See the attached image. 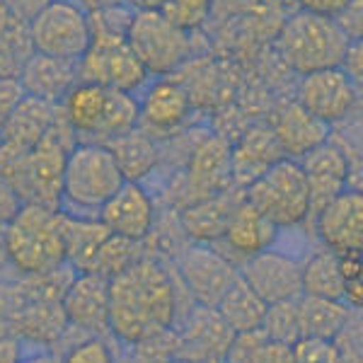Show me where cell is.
I'll list each match as a JSON object with an SVG mask.
<instances>
[{
  "mask_svg": "<svg viewBox=\"0 0 363 363\" xmlns=\"http://www.w3.org/2000/svg\"><path fill=\"white\" fill-rule=\"evenodd\" d=\"M177 286L157 259L140 257L109 279V332L136 344L177 322Z\"/></svg>",
  "mask_w": 363,
  "mask_h": 363,
  "instance_id": "1",
  "label": "cell"
},
{
  "mask_svg": "<svg viewBox=\"0 0 363 363\" xmlns=\"http://www.w3.org/2000/svg\"><path fill=\"white\" fill-rule=\"evenodd\" d=\"M75 145L73 128L66 124L58 104V116L46 136L22 155L0 157V174L13 184L25 203H42L61 208L63 199V169L70 148Z\"/></svg>",
  "mask_w": 363,
  "mask_h": 363,
  "instance_id": "2",
  "label": "cell"
},
{
  "mask_svg": "<svg viewBox=\"0 0 363 363\" xmlns=\"http://www.w3.org/2000/svg\"><path fill=\"white\" fill-rule=\"evenodd\" d=\"M58 104L66 124L80 138H99L104 143L138 126L136 95L97 83L78 80Z\"/></svg>",
  "mask_w": 363,
  "mask_h": 363,
  "instance_id": "3",
  "label": "cell"
},
{
  "mask_svg": "<svg viewBox=\"0 0 363 363\" xmlns=\"http://www.w3.org/2000/svg\"><path fill=\"white\" fill-rule=\"evenodd\" d=\"M8 257L20 274H42L66 264L63 211L42 203H22L5 225Z\"/></svg>",
  "mask_w": 363,
  "mask_h": 363,
  "instance_id": "4",
  "label": "cell"
},
{
  "mask_svg": "<svg viewBox=\"0 0 363 363\" xmlns=\"http://www.w3.org/2000/svg\"><path fill=\"white\" fill-rule=\"evenodd\" d=\"M124 174L104 143H75L63 169L61 211L80 218H97V211L124 184Z\"/></svg>",
  "mask_w": 363,
  "mask_h": 363,
  "instance_id": "5",
  "label": "cell"
},
{
  "mask_svg": "<svg viewBox=\"0 0 363 363\" xmlns=\"http://www.w3.org/2000/svg\"><path fill=\"white\" fill-rule=\"evenodd\" d=\"M349 42L351 39L335 20L301 10L291 15L281 29L279 51L298 75H308L315 70L342 66Z\"/></svg>",
  "mask_w": 363,
  "mask_h": 363,
  "instance_id": "6",
  "label": "cell"
},
{
  "mask_svg": "<svg viewBox=\"0 0 363 363\" xmlns=\"http://www.w3.org/2000/svg\"><path fill=\"white\" fill-rule=\"evenodd\" d=\"M245 199L279 230H294L310 218V189L301 162L281 157L245 186Z\"/></svg>",
  "mask_w": 363,
  "mask_h": 363,
  "instance_id": "7",
  "label": "cell"
},
{
  "mask_svg": "<svg viewBox=\"0 0 363 363\" xmlns=\"http://www.w3.org/2000/svg\"><path fill=\"white\" fill-rule=\"evenodd\" d=\"M90 46L78 58V80L97 83L112 90L136 95L150 80L148 70L138 61V56L126 44V37L112 32L90 17Z\"/></svg>",
  "mask_w": 363,
  "mask_h": 363,
  "instance_id": "8",
  "label": "cell"
},
{
  "mask_svg": "<svg viewBox=\"0 0 363 363\" xmlns=\"http://www.w3.org/2000/svg\"><path fill=\"white\" fill-rule=\"evenodd\" d=\"M126 44L150 78L172 75L191 56V34L174 27L160 10H136L126 29Z\"/></svg>",
  "mask_w": 363,
  "mask_h": 363,
  "instance_id": "9",
  "label": "cell"
},
{
  "mask_svg": "<svg viewBox=\"0 0 363 363\" xmlns=\"http://www.w3.org/2000/svg\"><path fill=\"white\" fill-rule=\"evenodd\" d=\"M27 27L34 51L66 61H78L92 37L90 10L75 0H49Z\"/></svg>",
  "mask_w": 363,
  "mask_h": 363,
  "instance_id": "10",
  "label": "cell"
},
{
  "mask_svg": "<svg viewBox=\"0 0 363 363\" xmlns=\"http://www.w3.org/2000/svg\"><path fill=\"white\" fill-rule=\"evenodd\" d=\"M359 99L361 85L342 66H337L303 75L296 102L325 124H337L354 114Z\"/></svg>",
  "mask_w": 363,
  "mask_h": 363,
  "instance_id": "11",
  "label": "cell"
},
{
  "mask_svg": "<svg viewBox=\"0 0 363 363\" xmlns=\"http://www.w3.org/2000/svg\"><path fill=\"white\" fill-rule=\"evenodd\" d=\"M233 186L230 148L223 138L206 136L191 145L189 160L184 169V191L174 194L177 206L196 201V199L218 194Z\"/></svg>",
  "mask_w": 363,
  "mask_h": 363,
  "instance_id": "12",
  "label": "cell"
},
{
  "mask_svg": "<svg viewBox=\"0 0 363 363\" xmlns=\"http://www.w3.org/2000/svg\"><path fill=\"white\" fill-rule=\"evenodd\" d=\"M179 279L189 291L191 301L201 306H216L228 286L240 277V267L220 255L213 245L199 242L179 257Z\"/></svg>",
  "mask_w": 363,
  "mask_h": 363,
  "instance_id": "13",
  "label": "cell"
},
{
  "mask_svg": "<svg viewBox=\"0 0 363 363\" xmlns=\"http://www.w3.org/2000/svg\"><path fill=\"white\" fill-rule=\"evenodd\" d=\"M235 339L233 327L223 320L216 306L194 303L182 318L179 330V361H225Z\"/></svg>",
  "mask_w": 363,
  "mask_h": 363,
  "instance_id": "14",
  "label": "cell"
},
{
  "mask_svg": "<svg viewBox=\"0 0 363 363\" xmlns=\"http://www.w3.org/2000/svg\"><path fill=\"white\" fill-rule=\"evenodd\" d=\"M191 114V97L179 83L165 78H155L145 83L143 97L138 99V128H143L150 138L177 136Z\"/></svg>",
  "mask_w": 363,
  "mask_h": 363,
  "instance_id": "15",
  "label": "cell"
},
{
  "mask_svg": "<svg viewBox=\"0 0 363 363\" xmlns=\"http://www.w3.org/2000/svg\"><path fill=\"white\" fill-rule=\"evenodd\" d=\"M240 277L257 291V296L267 306L279 301H291V298L303 294L301 262L272 247L247 257L240 264Z\"/></svg>",
  "mask_w": 363,
  "mask_h": 363,
  "instance_id": "16",
  "label": "cell"
},
{
  "mask_svg": "<svg viewBox=\"0 0 363 363\" xmlns=\"http://www.w3.org/2000/svg\"><path fill=\"white\" fill-rule=\"evenodd\" d=\"M301 167L306 172L310 189V218L318 216L335 196L349 189L351 184V162L344 148H339L332 138L320 143L310 153L301 157Z\"/></svg>",
  "mask_w": 363,
  "mask_h": 363,
  "instance_id": "17",
  "label": "cell"
},
{
  "mask_svg": "<svg viewBox=\"0 0 363 363\" xmlns=\"http://www.w3.org/2000/svg\"><path fill=\"white\" fill-rule=\"evenodd\" d=\"M68 325L78 327L87 335L109 332V279L99 274L80 272L70 279L61 298Z\"/></svg>",
  "mask_w": 363,
  "mask_h": 363,
  "instance_id": "18",
  "label": "cell"
},
{
  "mask_svg": "<svg viewBox=\"0 0 363 363\" xmlns=\"http://www.w3.org/2000/svg\"><path fill=\"white\" fill-rule=\"evenodd\" d=\"M318 235L327 250L354 255L363 247V196L361 189H344L315 216Z\"/></svg>",
  "mask_w": 363,
  "mask_h": 363,
  "instance_id": "19",
  "label": "cell"
},
{
  "mask_svg": "<svg viewBox=\"0 0 363 363\" xmlns=\"http://www.w3.org/2000/svg\"><path fill=\"white\" fill-rule=\"evenodd\" d=\"M97 218L116 235L145 240L155 225V203L140 182H124L99 206Z\"/></svg>",
  "mask_w": 363,
  "mask_h": 363,
  "instance_id": "20",
  "label": "cell"
},
{
  "mask_svg": "<svg viewBox=\"0 0 363 363\" xmlns=\"http://www.w3.org/2000/svg\"><path fill=\"white\" fill-rule=\"evenodd\" d=\"M58 116V102L27 95L15 104L0 126V157L22 155L39 143Z\"/></svg>",
  "mask_w": 363,
  "mask_h": 363,
  "instance_id": "21",
  "label": "cell"
},
{
  "mask_svg": "<svg viewBox=\"0 0 363 363\" xmlns=\"http://www.w3.org/2000/svg\"><path fill=\"white\" fill-rule=\"evenodd\" d=\"M279 233L281 230L267 216H262L247 199H242L238 203L235 213H233L230 223L225 228L223 238L211 245L235 264V259L245 262L247 257L257 255V252L274 247L279 240Z\"/></svg>",
  "mask_w": 363,
  "mask_h": 363,
  "instance_id": "22",
  "label": "cell"
},
{
  "mask_svg": "<svg viewBox=\"0 0 363 363\" xmlns=\"http://www.w3.org/2000/svg\"><path fill=\"white\" fill-rule=\"evenodd\" d=\"M245 199L242 186H230L218 194H211L196 201L186 203L179 208V228L191 238L194 242L211 245L216 240L223 238L228 223H230L233 213H235L238 203Z\"/></svg>",
  "mask_w": 363,
  "mask_h": 363,
  "instance_id": "23",
  "label": "cell"
},
{
  "mask_svg": "<svg viewBox=\"0 0 363 363\" xmlns=\"http://www.w3.org/2000/svg\"><path fill=\"white\" fill-rule=\"evenodd\" d=\"M269 128L284 157H294V160H301L303 155L330 138V124L320 121L298 102H281L274 109Z\"/></svg>",
  "mask_w": 363,
  "mask_h": 363,
  "instance_id": "24",
  "label": "cell"
},
{
  "mask_svg": "<svg viewBox=\"0 0 363 363\" xmlns=\"http://www.w3.org/2000/svg\"><path fill=\"white\" fill-rule=\"evenodd\" d=\"M17 80L27 95L42 97L46 102H61L63 95L78 83V61L32 51Z\"/></svg>",
  "mask_w": 363,
  "mask_h": 363,
  "instance_id": "25",
  "label": "cell"
},
{
  "mask_svg": "<svg viewBox=\"0 0 363 363\" xmlns=\"http://www.w3.org/2000/svg\"><path fill=\"white\" fill-rule=\"evenodd\" d=\"M281 153L277 138H274L269 126H255L240 138V143L230 150V167H233V182L238 186H247L252 179L259 177L264 169H269L277 160H281Z\"/></svg>",
  "mask_w": 363,
  "mask_h": 363,
  "instance_id": "26",
  "label": "cell"
},
{
  "mask_svg": "<svg viewBox=\"0 0 363 363\" xmlns=\"http://www.w3.org/2000/svg\"><path fill=\"white\" fill-rule=\"evenodd\" d=\"M10 322L22 339L51 344V347H56L68 327L61 301H22L20 298L15 313L10 315Z\"/></svg>",
  "mask_w": 363,
  "mask_h": 363,
  "instance_id": "27",
  "label": "cell"
},
{
  "mask_svg": "<svg viewBox=\"0 0 363 363\" xmlns=\"http://www.w3.org/2000/svg\"><path fill=\"white\" fill-rule=\"evenodd\" d=\"M104 145L114 155L126 182H143L155 172L157 162H160V150L155 145V138H150L138 126L121 133V136L104 140Z\"/></svg>",
  "mask_w": 363,
  "mask_h": 363,
  "instance_id": "28",
  "label": "cell"
},
{
  "mask_svg": "<svg viewBox=\"0 0 363 363\" xmlns=\"http://www.w3.org/2000/svg\"><path fill=\"white\" fill-rule=\"evenodd\" d=\"M109 228L99 218H80L63 211V240H66V264L75 274L92 272L95 257L109 235Z\"/></svg>",
  "mask_w": 363,
  "mask_h": 363,
  "instance_id": "29",
  "label": "cell"
},
{
  "mask_svg": "<svg viewBox=\"0 0 363 363\" xmlns=\"http://www.w3.org/2000/svg\"><path fill=\"white\" fill-rule=\"evenodd\" d=\"M298 325H301V337H322L335 339L354 315V308H349L344 301H332V298H318L301 294L296 298Z\"/></svg>",
  "mask_w": 363,
  "mask_h": 363,
  "instance_id": "30",
  "label": "cell"
},
{
  "mask_svg": "<svg viewBox=\"0 0 363 363\" xmlns=\"http://www.w3.org/2000/svg\"><path fill=\"white\" fill-rule=\"evenodd\" d=\"M216 310L223 315V320L233 327V332H250V330H259L262 322H264L267 313V303L257 296V291L245 281L242 277H238L228 286V291L220 296V301L216 303Z\"/></svg>",
  "mask_w": 363,
  "mask_h": 363,
  "instance_id": "31",
  "label": "cell"
},
{
  "mask_svg": "<svg viewBox=\"0 0 363 363\" xmlns=\"http://www.w3.org/2000/svg\"><path fill=\"white\" fill-rule=\"evenodd\" d=\"M301 289L306 296L344 301V281L337 252L325 247L310 255L306 264H301Z\"/></svg>",
  "mask_w": 363,
  "mask_h": 363,
  "instance_id": "32",
  "label": "cell"
},
{
  "mask_svg": "<svg viewBox=\"0 0 363 363\" xmlns=\"http://www.w3.org/2000/svg\"><path fill=\"white\" fill-rule=\"evenodd\" d=\"M32 42H29V27L20 17H13L10 25L0 32V80L10 78L17 80L22 73V66L32 54Z\"/></svg>",
  "mask_w": 363,
  "mask_h": 363,
  "instance_id": "33",
  "label": "cell"
},
{
  "mask_svg": "<svg viewBox=\"0 0 363 363\" xmlns=\"http://www.w3.org/2000/svg\"><path fill=\"white\" fill-rule=\"evenodd\" d=\"M262 332L281 344H294L301 339V325H298V310H296V298L291 301H279V303H269L264 322H262Z\"/></svg>",
  "mask_w": 363,
  "mask_h": 363,
  "instance_id": "34",
  "label": "cell"
},
{
  "mask_svg": "<svg viewBox=\"0 0 363 363\" xmlns=\"http://www.w3.org/2000/svg\"><path fill=\"white\" fill-rule=\"evenodd\" d=\"M211 10H213V0H167L160 8V13L165 15L174 27L191 34L206 25Z\"/></svg>",
  "mask_w": 363,
  "mask_h": 363,
  "instance_id": "35",
  "label": "cell"
},
{
  "mask_svg": "<svg viewBox=\"0 0 363 363\" xmlns=\"http://www.w3.org/2000/svg\"><path fill=\"white\" fill-rule=\"evenodd\" d=\"M131 347L138 361H172L177 359L179 351V332L174 327H167L150 337H143Z\"/></svg>",
  "mask_w": 363,
  "mask_h": 363,
  "instance_id": "36",
  "label": "cell"
},
{
  "mask_svg": "<svg viewBox=\"0 0 363 363\" xmlns=\"http://www.w3.org/2000/svg\"><path fill=\"white\" fill-rule=\"evenodd\" d=\"M294 361L306 363H335L339 361V351L335 339H322V337H301L294 344Z\"/></svg>",
  "mask_w": 363,
  "mask_h": 363,
  "instance_id": "37",
  "label": "cell"
},
{
  "mask_svg": "<svg viewBox=\"0 0 363 363\" xmlns=\"http://www.w3.org/2000/svg\"><path fill=\"white\" fill-rule=\"evenodd\" d=\"M63 359L68 363H109L114 359V354H112V349H109V344L102 339V335H97V337L83 339V342H78L75 347H70L66 354H63Z\"/></svg>",
  "mask_w": 363,
  "mask_h": 363,
  "instance_id": "38",
  "label": "cell"
},
{
  "mask_svg": "<svg viewBox=\"0 0 363 363\" xmlns=\"http://www.w3.org/2000/svg\"><path fill=\"white\" fill-rule=\"evenodd\" d=\"M335 22L349 39H361V27H363L361 0H351L347 8H344L342 13L335 17Z\"/></svg>",
  "mask_w": 363,
  "mask_h": 363,
  "instance_id": "39",
  "label": "cell"
},
{
  "mask_svg": "<svg viewBox=\"0 0 363 363\" xmlns=\"http://www.w3.org/2000/svg\"><path fill=\"white\" fill-rule=\"evenodd\" d=\"M22 203L25 201L13 189V184L0 174V225H8L17 216V211L22 208Z\"/></svg>",
  "mask_w": 363,
  "mask_h": 363,
  "instance_id": "40",
  "label": "cell"
},
{
  "mask_svg": "<svg viewBox=\"0 0 363 363\" xmlns=\"http://www.w3.org/2000/svg\"><path fill=\"white\" fill-rule=\"evenodd\" d=\"M22 97H25V90H22L20 80H0V126H3V121L8 119V114L13 112L15 104Z\"/></svg>",
  "mask_w": 363,
  "mask_h": 363,
  "instance_id": "41",
  "label": "cell"
},
{
  "mask_svg": "<svg viewBox=\"0 0 363 363\" xmlns=\"http://www.w3.org/2000/svg\"><path fill=\"white\" fill-rule=\"evenodd\" d=\"M349 3L351 0H298V8L318 17H330V20H335Z\"/></svg>",
  "mask_w": 363,
  "mask_h": 363,
  "instance_id": "42",
  "label": "cell"
},
{
  "mask_svg": "<svg viewBox=\"0 0 363 363\" xmlns=\"http://www.w3.org/2000/svg\"><path fill=\"white\" fill-rule=\"evenodd\" d=\"M342 68L347 70L351 78L361 85V78H363V46H361V39H351L349 46H347V54L342 58Z\"/></svg>",
  "mask_w": 363,
  "mask_h": 363,
  "instance_id": "43",
  "label": "cell"
},
{
  "mask_svg": "<svg viewBox=\"0 0 363 363\" xmlns=\"http://www.w3.org/2000/svg\"><path fill=\"white\" fill-rule=\"evenodd\" d=\"M46 3H49V0H5V5L10 8V13H13L15 17H20L22 22L32 20V17L37 15Z\"/></svg>",
  "mask_w": 363,
  "mask_h": 363,
  "instance_id": "44",
  "label": "cell"
},
{
  "mask_svg": "<svg viewBox=\"0 0 363 363\" xmlns=\"http://www.w3.org/2000/svg\"><path fill=\"white\" fill-rule=\"evenodd\" d=\"M22 354V344L15 337H0V361H20Z\"/></svg>",
  "mask_w": 363,
  "mask_h": 363,
  "instance_id": "45",
  "label": "cell"
},
{
  "mask_svg": "<svg viewBox=\"0 0 363 363\" xmlns=\"http://www.w3.org/2000/svg\"><path fill=\"white\" fill-rule=\"evenodd\" d=\"M167 0H131V5L136 10H160Z\"/></svg>",
  "mask_w": 363,
  "mask_h": 363,
  "instance_id": "46",
  "label": "cell"
},
{
  "mask_svg": "<svg viewBox=\"0 0 363 363\" xmlns=\"http://www.w3.org/2000/svg\"><path fill=\"white\" fill-rule=\"evenodd\" d=\"M10 264L8 257V240H5V225H0V269H5Z\"/></svg>",
  "mask_w": 363,
  "mask_h": 363,
  "instance_id": "47",
  "label": "cell"
},
{
  "mask_svg": "<svg viewBox=\"0 0 363 363\" xmlns=\"http://www.w3.org/2000/svg\"><path fill=\"white\" fill-rule=\"evenodd\" d=\"M13 13H10V8L5 5V0H0V32H3L5 27L10 25V20H13Z\"/></svg>",
  "mask_w": 363,
  "mask_h": 363,
  "instance_id": "48",
  "label": "cell"
}]
</instances>
